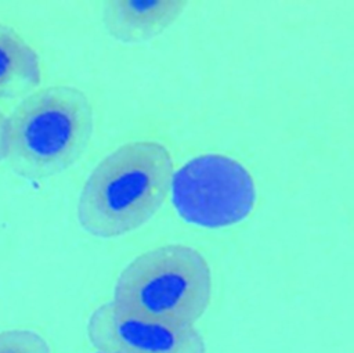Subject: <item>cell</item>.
<instances>
[{"instance_id": "2", "label": "cell", "mask_w": 354, "mask_h": 353, "mask_svg": "<svg viewBox=\"0 0 354 353\" xmlns=\"http://www.w3.org/2000/svg\"><path fill=\"white\" fill-rule=\"evenodd\" d=\"M93 132L94 111L84 91L68 84L36 89L6 116L3 161L25 180H47L83 156Z\"/></svg>"}, {"instance_id": "6", "label": "cell", "mask_w": 354, "mask_h": 353, "mask_svg": "<svg viewBox=\"0 0 354 353\" xmlns=\"http://www.w3.org/2000/svg\"><path fill=\"white\" fill-rule=\"evenodd\" d=\"M187 4V0H106L102 24L106 33L120 43H144L173 25Z\"/></svg>"}, {"instance_id": "1", "label": "cell", "mask_w": 354, "mask_h": 353, "mask_svg": "<svg viewBox=\"0 0 354 353\" xmlns=\"http://www.w3.org/2000/svg\"><path fill=\"white\" fill-rule=\"evenodd\" d=\"M173 159L158 141H129L105 155L77 199L80 227L97 238H116L144 226L170 192Z\"/></svg>"}, {"instance_id": "4", "label": "cell", "mask_w": 354, "mask_h": 353, "mask_svg": "<svg viewBox=\"0 0 354 353\" xmlns=\"http://www.w3.org/2000/svg\"><path fill=\"white\" fill-rule=\"evenodd\" d=\"M171 202L191 224L221 228L245 220L256 203V185L246 168L221 154L189 159L173 173Z\"/></svg>"}, {"instance_id": "5", "label": "cell", "mask_w": 354, "mask_h": 353, "mask_svg": "<svg viewBox=\"0 0 354 353\" xmlns=\"http://www.w3.org/2000/svg\"><path fill=\"white\" fill-rule=\"evenodd\" d=\"M87 338L98 353H206L195 327H170L120 311L112 302L95 307L87 321Z\"/></svg>"}, {"instance_id": "9", "label": "cell", "mask_w": 354, "mask_h": 353, "mask_svg": "<svg viewBox=\"0 0 354 353\" xmlns=\"http://www.w3.org/2000/svg\"><path fill=\"white\" fill-rule=\"evenodd\" d=\"M4 126H6V115L0 109V162L3 161V140H4Z\"/></svg>"}, {"instance_id": "7", "label": "cell", "mask_w": 354, "mask_h": 353, "mask_svg": "<svg viewBox=\"0 0 354 353\" xmlns=\"http://www.w3.org/2000/svg\"><path fill=\"white\" fill-rule=\"evenodd\" d=\"M37 51L11 26L0 22V101L24 98L41 83Z\"/></svg>"}, {"instance_id": "8", "label": "cell", "mask_w": 354, "mask_h": 353, "mask_svg": "<svg viewBox=\"0 0 354 353\" xmlns=\"http://www.w3.org/2000/svg\"><path fill=\"white\" fill-rule=\"evenodd\" d=\"M0 353H53L48 341L29 328L0 331Z\"/></svg>"}, {"instance_id": "3", "label": "cell", "mask_w": 354, "mask_h": 353, "mask_svg": "<svg viewBox=\"0 0 354 353\" xmlns=\"http://www.w3.org/2000/svg\"><path fill=\"white\" fill-rule=\"evenodd\" d=\"M212 299V271L202 253L170 244L134 257L119 274L113 299L120 311L136 318L194 327Z\"/></svg>"}]
</instances>
